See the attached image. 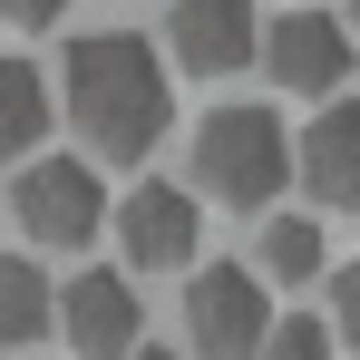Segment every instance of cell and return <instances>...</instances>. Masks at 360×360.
Returning a JSON list of instances; mask_svg holds the SVG:
<instances>
[{
  "label": "cell",
  "mask_w": 360,
  "mask_h": 360,
  "mask_svg": "<svg viewBox=\"0 0 360 360\" xmlns=\"http://www.w3.org/2000/svg\"><path fill=\"white\" fill-rule=\"evenodd\" d=\"M59 108H68V127L98 156H127L136 166L176 127V88H166V68H156V49L136 30H78L68 59H59Z\"/></svg>",
  "instance_id": "cell-1"
},
{
  "label": "cell",
  "mask_w": 360,
  "mask_h": 360,
  "mask_svg": "<svg viewBox=\"0 0 360 360\" xmlns=\"http://www.w3.org/2000/svg\"><path fill=\"white\" fill-rule=\"evenodd\" d=\"M185 156H195V185L214 205H273L283 176H292V136H283L273 108H214Z\"/></svg>",
  "instance_id": "cell-2"
},
{
  "label": "cell",
  "mask_w": 360,
  "mask_h": 360,
  "mask_svg": "<svg viewBox=\"0 0 360 360\" xmlns=\"http://www.w3.org/2000/svg\"><path fill=\"white\" fill-rule=\"evenodd\" d=\"M10 224L39 243V253H78V243L108 234V185L88 156H20L10 176Z\"/></svg>",
  "instance_id": "cell-3"
},
{
  "label": "cell",
  "mask_w": 360,
  "mask_h": 360,
  "mask_svg": "<svg viewBox=\"0 0 360 360\" xmlns=\"http://www.w3.org/2000/svg\"><path fill=\"white\" fill-rule=\"evenodd\" d=\"M253 59L273 88H292V98H341V78H351V30L321 10V0H302L283 20H263L253 30Z\"/></svg>",
  "instance_id": "cell-4"
},
{
  "label": "cell",
  "mask_w": 360,
  "mask_h": 360,
  "mask_svg": "<svg viewBox=\"0 0 360 360\" xmlns=\"http://www.w3.org/2000/svg\"><path fill=\"white\" fill-rule=\"evenodd\" d=\"M263 331H273V302H263V283H253L243 263H205V273L185 283V341L205 360H253Z\"/></svg>",
  "instance_id": "cell-5"
},
{
  "label": "cell",
  "mask_w": 360,
  "mask_h": 360,
  "mask_svg": "<svg viewBox=\"0 0 360 360\" xmlns=\"http://www.w3.org/2000/svg\"><path fill=\"white\" fill-rule=\"evenodd\" d=\"M49 321L68 331L78 360H127L136 341H146V302H136V283L108 273V263L68 273V292H49Z\"/></svg>",
  "instance_id": "cell-6"
},
{
  "label": "cell",
  "mask_w": 360,
  "mask_h": 360,
  "mask_svg": "<svg viewBox=\"0 0 360 360\" xmlns=\"http://www.w3.org/2000/svg\"><path fill=\"white\" fill-rule=\"evenodd\" d=\"M108 234L127 243V273H185L205 243V214L185 185H127V205H108Z\"/></svg>",
  "instance_id": "cell-7"
},
{
  "label": "cell",
  "mask_w": 360,
  "mask_h": 360,
  "mask_svg": "<svg viewBox=\"0 0 360 360\" xmlns=\"http://www.w3.org/2000/svg\"><path fill=\"white\" fill-rule=\"evenodd\" d=\"M253 0H176L166 10V49H176V68H195V78H234V68H253Z\"/></svg>",
  "instance_id": "cell-8"
},
{
  "label": "cell",
  "mask_w": 360,
  "mask_h": 360,
  "mask_svg": "<svg viewBox=\"0 0 360 360\" xmlns=\"http://www.w3.org/2000/svg\"><path fill=\"white\" fill-rule=\"evenodd\" d=\"M292 176L311 185V205H351L360 195V108L351 98H331V108L292 136Z\"/></svg>",
  "instance_id": "cell-9"
},
{
  "label": "cell",
  "mask_w": 360,
  "mask_h": 360,
  "mask_svg": "<svg viewBox=\"0 0 360 360\" xmlns=\"http://www.w3.org/2000/svg\"><path fill=\"white\" fill-rule=\"evenodd\" d=\"M321 263H331V253H321V224H311V214H273L243 273H253V283H311Z\"/></svg>",
  "instance_id": "cell-10"
},
{
  "label": "cell",
  "mask_w": 360,
  "mask_h": 360,
  "mask_svg": "<svg viewBox=\"0 0 360 360\" xmlns=\"http://www.w3.org/2000/svg\"><path fill=\"white\" fill-rule=\"evenodd\" d=\"M49 331V273L30 253H0V351H30Z\"/></svg>",
  "instance_id": "cell-11"
},
{
  "label": "cell",
  "mask_w": 360,
  "mask_h": 360,
  "mask_svg": "<svg viewBox=\"0 0 360 360\" xmlns=\"http://www.w3.org/2000/svg\"><path fill=\"white\" fill-rule=\"evenodd\" d=\"M49 136V78L30 59H0V156H30Z\"/></svg>",
  "instance_id": "cell-12"
},
{
  "label": "cell",
  "mask_w": 360,
  "mask_h": 360,
  "mask_svg": "<svg viewBox=\"0 0 360 360\" xmlns=\"http://www.w3.org/2000/svg\"><path fill=\"white\" fill-rule=\"evenodd\" d=\"M263 360H331V321H311V311H283V321L263 331Z\"/></svg>",
  "instance_id": "cell-13"
},
{
  "label": "cell",
  "mask_w": 360,
  "mask_h": 360,
  "mask_svg": "<svg viewBox=\"0 0 360 360\" xmlns=\"http://www.w3.org/2000/svg\"><path fill=\"white\" fill-rule=\"evenodd\" d=\"M68 0H0V20H20V30H49Z\"/></svg>",
  "instance_id": "cell-14"
},
{
  "label": "cell",
  "mask_w": 360,
  "mask_h": 360,
  "mask_svg": "<svg viewBox=\"0 0 360 360\" xmlns=\"http://www.w3.org/2000/svg\"><path fill=\"white\" fill-rule=\"evenodd\" d=\"M127 360H185V351H166V341H136V351H127Z\"/></svg>",
  "instance_id": "cell-15"
}]
</instances>
